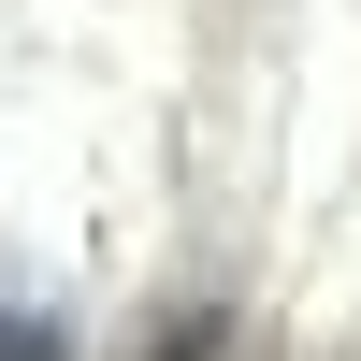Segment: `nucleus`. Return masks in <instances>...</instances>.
<instances>
[{
	"instance_id": "obj_1",
	"label": "nucleus",
	"mask_w": 361,
	"mask_h": 361,
	"mask_svg": "<svg viewBox=\"0 0 361 361\" xmlns=\"http://www.w3.org/2000/svg\"><path fill=\"white\" fill-rule=\"evenodd\" d=\"M0 361H73V347H58L44 318H15V304H0Z\"/></svg>"
}]
</instances>
